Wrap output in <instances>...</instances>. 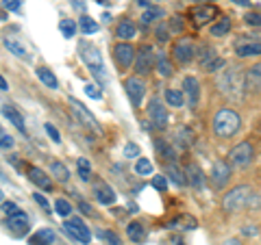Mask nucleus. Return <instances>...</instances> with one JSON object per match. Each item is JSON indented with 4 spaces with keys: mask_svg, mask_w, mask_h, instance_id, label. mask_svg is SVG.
I'll return each mask as SVG.
<instances>
[{
    "mask_svg": "<svg viewBox=\"0 0 261 245\" xmlns=\"http://www.w3.org/2000/svg\"><path fill=\"white\" fill-rule=\"evenodd\" d=\"M218 89L229 100H242L246 91V78L239 67H227L218 76Z\"/></svg>",
    "mask_w": 261,
    "mask_h": 245,
    "instance_id": "1",
    "label": "nucleus"
},
{
    "mask_svg": "<svg viewBox=\"0 0 261 245\" xmlns=\"http://www.w3.org/2000/svg\"><path fill=\"white\" fill-rule=\"evenodd\" d=\"M239 128H242V117H239V113L231 111V109H222V111L215 113V117H213V133L218 134V137L229 139V137H233Z\"/></svg>",
    "mask_w": 261,
    "mask_h": 245,
    "instance_id": "2",
    "label": "nucleus"
},
{
    "mask_svg": "<svg viewBox=\"0 0 261 245\" xmlns=\"http://www.w3.org/2000/svg\"><path fill=\"white\" fill-rule=\"evenodd\" d=\"M78 52H81V59H83L85 66L89 67V72H92L100 83L107 81V72H104L100 50L94 46V44H89V42H81V44H78Z\"/></svg>",
    "mask_w": 261,
    "mask_h": 245,
    "instance_id": "3",
    "label": "nucleus"
},
{
    "mask_svg": "<svg viewBox=\"0 0 261 245\" xmlns=\"http://www.w3.org/2000/svg\"><path fill=\"white\" fill-rule=\"evenodd\" d=\"M253 196V189L248 184H239V187L231 189L227 191V196L222 198V208L227 213H235V211H242V208L248 206V200Z\"/></svg>",
    "mask_w": 261,
    "mask_h": 245,
    "instance_id": "4",
    "label": "nucleus"
},
{
    "mask_svg": "<svg viewBox=\"0 0 261 245\" xmlns=\"http://www.w3.org/2000/svg\"><path fill=\"white\" fill-rule=\"evenodd\" d=\"M255 156V150L250 146L248 141H239L235 148H231L229 152V165L231 167H246V165H250Z\"/></svg>",
    "mask_w": 261,
    "mask_h": 245,
    "instance_id": "5",
    "label": "nucleus"
},
{
    "mask_svg": "<svg viewBox=\"0 0 261 245\" xmlns=\"http://www.w3.org/2000/svg\"><path fill=\"white\" fill-rule=\"evenodd\" d=\"M194 54H196V48H194V42L189 37H181V39L174 42L172 57H174V61H177V63H181V66H187V63L194 59Z\"/></svg>",
    "mask_w": 261,
    "mask_h": 245,
    "instance_id": "6",
    "label": "nucleus"
},
{
    "mask_svg": "<svg viewBox=\"0 0 261 245\" xmlns=\"http://www.w3.org/2000/svg\"><path fill=\"white\" fill-rule=\"evenodd\" d=\"M70 107H72V111H74V115L78 117V122H83L85 126L89 128V131H94V133H103V126L98 124V119L94 117L92 113L85 109V104L83 102H78L77 98H70Z\"/></svg>",
    "mask_w": 261,
    "mask_h": 245,
    "instance_id": "7",
    "label": "nucleus"
},
{
    "mask_svg": "<svg viewBox=\"0 0 261 245\" xmlns=\"http://www.w3.org/2000/svg\"><path fill=\"white\" fill-rule=\"evenodd\" d=\"M235 54L242 59L248 57H259L261 54V39L257 37H242L235 42Z\"/></svg>",
    "mask_w": 261,
    "mask_h": 245,
    "instance_id": "8",
    "label": "nucleus"
},
{
    "mask_svg": "<svg viewBox=\"0 0 261 245\" xmlns=\"http://www.w3.org/2000/svg\"><path fill=\"white\" fill-rule=\"evenodd\" d=\"M148 115H150V122L157 131H165L168 126V113H165V104H161L159 98H153L148 104Z\"/></svg>",
    "mask_w": 261,
    "mask_h": 245,
    "instance_id": "9",
    "label": "nucleus"
},
{
    "mask_svg": "<svg viewBox=\"0 0 261 245\" xmlns=\"http://www.w3.org/2000/svg\"><path fill=\"white\" fill-rule=\"evenodd\" d=\"M135 48L130 46L129 42H120V44H115L113 46V57H115V61H118V66L120 67H130L135 63Z\"/></svg>",
    "mask_w": 261,
    "mask_h": 245,
    "instance_id": "10",
    "label": "nucleus"
},
{
    "mask_svg": "<svg viewBox=\"0 0 261 245\" xmlns=\"http://www.w3.org/2000/svg\"><path fill=\"white\" fill-rule=\"evenodd\" d=\"M63 226H65V230H68V232L72 234L78 243H89V241H92V232H89V228L85 226V222H81L78 217L65 219Z\"/></svg>",
    "mask_w": 261,
    "mask_h": 245,
    "instance_id": "11",
    "label": "nucleus"
},
{
    "mask_svg": "<svg viewBox=\"0 0 261 245\" xmlns=\"http://www.w3.org/2000/svg\"><path fill=\"white\" fill-rule=\"evenodd\" d=\"M127 93L130 98V104L133 107H142L144 102V96H146V83L137 76H130L127 81Z\"/></svg>",
    "mask_w": 261,
    "mask_h": 245,
    "instance_id": "12",
    "label": "nucleus"
},
{
    "mask_svg": "<svg viewBox=\"0 0 261 245\" xmlns=\"http://www.w3.org/2000/svg\"><path fill=\"white\" fill-rule=\"evenodd\" d=\"M198 57H200V66H203L205 72H218L224 66V61L218 57V52L211 46H203V52H198Z\"/></svg>",
    "mask_w": 261,
    "mask_h": 245,
    "instance_id": "13",
    "label": "nucleus"
},
{
    "mask_svg": "<svg viewBox=\"0 0 261 245\" xmlns=\"http://www.w3.org/2000/svg\"><path fill=\"white\" fill-rule=\"evenodd\" d=\"M153 57H155V52L150 46H142L139 52L135 54V72H137L139 76H144V74H148L150 69H153V63H155Z\"/></svg>",
    "mask_w": 261,
    "mask_h": 245,
    "instance_id": "14",
    "label": "nucleus"
},
{
    "mask_svg": "<svg viewBox=\"0 0 261 245\" xmlns=\"http://www.w3.org/2000/svg\"><path fill=\"white\" fill-rule=\"evenodd\" d=\"M183 93L187 98V104L192 109L198 107V100H200V85L196 81V76H185L183 78Z\"/></svg>",
    "mask_w": 261,
    "mask_h": 245,
    "instance_id": "15",
    "label": "nucleus"
},
{
    "mask_svg": "<svg viewBox=\"0 0 261 245\" xmlns=\"http://www.w3.org/2000/svg\"><path fill=\"white\" fill-rule=\"evenodd\" d=\"M231 165L229 163H224V161H215L213 163V169H211V178H213V184L218 189H222V187H227V182L231 180Z\"/></svg>",
    "mask_w": 261,
    "mask_h": 245,
    "instance_id": "16",
    "label": "nucleus"
},
{
    "mask_svg": "<svg viewBox=\"0 0 261 245\" xmlns=\"http://www.w3.org/2000/svg\"><path fill=\"white\" fill-rule=\"evenodd\" d=\"M7 226L9 230H11L16 237H22V234H26L28 232V217H26V213H22V211H18V213H13V215H9V222H7Z\"/></svg>",
    "mask_w": 261,
    "mask_h": 245,
    "instance_id": "17",
    "label": "nucleus"
},
{
    "mask_svg": "<svg viewBox=\"0 0 261 245\" xmlns=\"http://www.w3.org/2000/svg\"><path fill=\"white\" fill-rule=\"evenodd\" d=\"M26 176L31 182H35L39 189H44V191H52V180H50L48 174H44L39 167H33V165H28L26 167Z\"/></svg>",
    "mask_w": 261,
    "mask_h": 245,
    "instance_id": "18",
    "label": "nucleus"
},
{
    "mask_svg": "<svg viewBox=\"0 0 261 245\" xmlns=\"http://www.w3.org/2000/svg\"><path fill=\"white\" fill-rule=\"evenodd\" d=\"M192 18L198 26H203V24L211 22L213 18H218V7H213V4H200V7H196L192 11Z\"/></svg>",
    "mask_w": 261,
    "mask_h": 245,
    "instance_id": "19",
    "label": "nucleus"
},
{
    "mask_svg": "<svg viewBox=\"0 0 261 245\" xmlns=\"http://www.w3.org/2000/svg\"><path fill=\"white\" fill-rule=\"evenodd\" d=\"M185 178H187L189 187L196 189V191H200V189L205 187V174L196 163H189L187 167H185Z\"/></svg>",
    "mask_w": 261,
    "mask_h": 245,
    "instance_id": "20",
    "label": "nucleus"
},
{
    "mask_svg": "<svg viewBox=\"0 0 261 245\" xmlns=\"http://www.w3.org/2000/svg\"><path fill=\"white\" fill-rule=\"evenodd\" d=\"M2 115L18 128L20 133L26 134V124H24V117H22V113H20L16 107H11V104H2Z\"/></svg>",
    "mask_w": 261,
    "mask_h": 245,
    "instance_id": "21",
    "label": "nucleus"
},
{
    "mask_svg": "<svg viewBox=\"0 0 261 245\" xmlns=\"http://www.w3.org/2000/svg\"><path fill=\"white\" fill-rule=\"evenodd\" d=\"M244 78H246V87H248V89L261 91V63H255L253 67L246 69Z\"/></svg>",
    "mask_w": 261,
    "mask_h": 245,
    "instance_id": "22",
    "label": "nucleus"
},
{
    "mask_svg": "<svg viewBox=\"0 0 261 245\" xmlns=\"http://www.w3.org/2000/svg\"><path fill=\"white\" fill-rule=\"evenodd\" d=\"M135 24L130 22V20H120L118 26H115V37L122 39V42H130V39L135 37Z\"/></svg>",
    "mask_w": 261,
    "mask_h": 245,
    "instance_id": "23",
    "label": "nucleus"
},
{
    "mask_svg": "<svg viewBox=\"0 0 261 245\" xmlns=\"http://www.w3.org/2000/svg\"><path fill=\"white\" fill-rule=\"evenodd\" d=\"M2 44H4V48H7L11 54H16L18 59H26V61H28V59H31V54H28V50L24 48L22 44L18 42V39H13V37H4V39H2Z\"/></svg>",
    "mask_w": 261,
    "mask_h": 245,
    "instance_id": "24",
    "label": "nucleus"
},
{
    "mask_svg": "<svg viewBox=\"0 0 261 245\" xmlns=\"http://www.w3.org/2000/svg\"><path fill=\"white\" fill-rule=\"evenodd\" d=\"M155 67H157L159 76H163V78H170V76L174 74L172 61L165 57V52H159V54H157V59H155Z\"/></svg>",
    "mask_w": 261,
    "mask_h": 245,
    "instance_id": "25",
    "label": "nucleus"
},
{
    "mask_svg": "<svg viewBox=\"0 0 261 245\" xmlns=\"http://www.w3.org/2000/svg\"><path fill=\"white\" fill-rule=\"evenodd\" d=\"M127 234H129V239L133 243H144V241H146V228H144L139 222H130L127 226Z\"/></svg>",
    "mask_w": 261,
    "mask_h": 245,
    "instance_id": "26",
    "label": "nucleus"
},
{
    "mask_svg": "<svg viewBox=\"0 0 261 245\" xmlns=\"http://www.w3.org/2000/svg\"><path fill=\"white\" fill-rule=\"evenodd\" d=\"M35 74H37V78L44 83V87H48V89H57L59 87V81H57V76L52 74V69L42 66V67L35 69Z\"/></svg>",
    "mask_w": 261,
    "mask_h": 245,
    "instance_id": "27",
    "label": "nucleus"
},
{
    "mask_svg": "<svg viewBox=\"0 0 261 245\" xmlns=\"http://www.w3.org/2000/svg\"><path fill=\"white\" fill-rule=\"evenodd\" d=\"M174 139H177V143H179L181 148H189L194 143L196 137H194V133L189 131L187 126H179L177 133H174Z\"/></svg>",
    "mask_w": 261,
    "mask_h": 245,
    "instance_id": "28",
    "label": "nucleus"
},
{
    "mask_svg": "<svg viewBox=\"0 0 261 245\" xmlns=\"http://www.w3.org/2000/svg\"><path fill=\"white\" fill-rule=\"evenodd\" d=\"M165 174H168V178L172 180L177 187H183V184H187V178H185V172L183 169H179L174 163H168V167H165Z\"/></svg>",
    "mask_w": 261,
    "mask_h": 245,
    "instance_id": "29",
    "label": "nucleus"
},
{
    "mask_svg": "<svg viewBox=\"0 0 261 245\" xmlns=\"http://www.w3.org/2000/svg\"><path fill=\"white\" fill-rule=\"evenodd\" d=\"M54 232L50 228H42L39 232H35V237L31 239V241L35 243V245H52L54 243Z\"/></svg>",
    "mask_w": 261,
    "mask_h": 245,
    "instance_id": "30",
    "label": "nucleus"
},
{
    "mask_svg": "<svg viewBox=\"0 0 261 245\" xmlns=\"http://www.w3.org/2000/svg\"><path fill=\"white\" fill-rule=\"evenodd\" d=\"M78 28H81L83 35H94V33H98V22L92 20L89 16H81V20H78Z\"/></svg>",
    "mask_w": 261,
    "mask_h": 245,
    "instance_id": "31",
    "label": "nucleus"
},
{
    "mask_svg": "<svg viewBox=\"0 0 261 245\" xmlns=\"http://www.w3.org/2000/svg\"><path fill=\"white\" fill-rule=\"evenodd\" d=\"M168 228H187V230H194L196 228V219L189 217V215H181V217L172 219L168 223Z\"/></svg>",
    "mask_w": 261,
    "mask_h": 245,
    "instance_id": "32",
    "label": "nucleus"
},
{
    "mask_svg": "<svg viewBox=\"0 0 261 245\" xmlns=\"http://www.w3.org/2000/svg\"><path fill=\"white\" fill-rule=\"evenodd\" d=\"M165 16V11L161 7H148L146 11L142 13V22L144 24H153V22H157L159 18H163Z\"/></svg>",
    "mask_w": 261,
    "mask_h": 245,
    "instance_id": "33",
    "label": "nucleus"
},
{
    "mask_svg": "<svg viewBox=\"0 0 261 245\" xmlns=\"http://www.w3.org/2000/svg\"><path fill=\"white\" fill-rule=\"evenodd\" d=\"M229 31H231V20L229 18H220L218 22L211 26V35H213V37H224Z\"/></svg>",
    "mask_w": 261,
    "mask_h": 245,
    "instance_id": "34",
    "label": "nucleus"
},
{
    "mask_svg": "<svg viewBox=\"0 0 261 245\" xmlns=\"http://www.w3.org/2000/svg\"><path fill=\"white\" fill-rule=\"evenodd\" d=\"M165 102L170 104V107H183L185 104V96L177 89H165Z\"/></svg>",
    "mask_w": 261,
    "mask_h": 245,
    "instance_id": "35",
    "label": "nucleus"
},
{
    "mask_svg": "<svg viewBox=\"0 0 261 245\" xmlns=\"http://www.w3.org/2000/svg\"><path fill=\"white\" fill-rule=\"evenodd\" d=\"M96 198H98V202H100V204H113V202H115V193H113V189L104 187V184L96 189Z\"/></svg>",
    "mask_w": 261,
    "mask_h": 245,
    "instance_id": "36",
    "label": "nucleus"
},
{
    "mask_svg": "<svg viewBox=\"0 0 261 245\" xmlns=\"http://www.w3.org/2000/svg\"><path fill=\"white\" fill-rule=\"evenodd\" d=\"M50 172L54 174V178H57L59 182H68V180H70V172H68V167H65L63 163H52V165H50Z\"/></svg>",
    "mask_w": 261,
    "mask_h": 245,
    "instance_id": "37",
    "label": "nucleus"
},
{
    "mask_svg": "<svg viewBox=\"0 0 261 245\" xmlns=\"http://www.w3.org/2000/svg\"><path fill=\"white\" fill-rule=\"evenodd\" d=\"M77 169H78V176H81V180H85V182L92 178V165H89L87 158H78V161H77Z\"/></svg>",
    "mask_w": 261,
    "mask_h": 245,
    "instance_id": "38",
    "label": "nucleus"
},
{
    "mask_svg": "<svg viewBox=\"0 0 261 245\" xmlns=\"http://www.w3.org/2000/svg\"><path fill=\"white\" fill-rule=\"evenodd\" d=\"M135 174H137V176H148V174H153V163L144 156L137 158V163H135Z\"/></svg>",
    "mask_w": 261,
    "mask_h": 245,
    "instance_id": "39",
    "label": "nucleus"
},
{
    "mask_svg": "<svg viewBox=\"0 0 261 245\" xmlns=\"http://www.w3.org/2000/svg\"><path fill=\"white\" fill-rule=\"evenodd\" d=\"M54 213H57L59 217H68V215L72 213V204H70L68 200H61V198H59L57 202H54Z\"/></svg>",
    "mask_w": 261,
    "mask_h": 245,
    "instance_id": "40",
    "label": "nucleus"
},
{
    "mask_svg": "<svg viewBox=\"0 0 261 245\" xmlns=\"http://www.w3.org/2000/svg\"><path fill=\"white\" fill-rule=\"evenodd\" d=\"M59 31H61L63 37H74V33H77V24L72 22V20H61L59 22Z\"/></svg>",
    "mask_w": 261,
    "mask_h": 245,
    "instance_id": "41",
    "label": "nucleus"
},
{
    "mask_svg": "<svg viewBox=\"0 0 261 245\" xmlns=\"http://www.w3.org/2000/svg\"><path fill=\"white\" fill-rule=\"evenodd\" d=\"M85 93H87L89 98H94V100H100V98H103V91H100V87H98V85H94V83L85 85Z\"/></svg>",
    "mask_w": 261,
    "mask_h": 245,
    "instance_id": "42",
    "label": "nucleus"
},
{
    "mask_svg": "<svg viewBox=\"0 0 261 245\" xmlns=\"http://www.w3.org/2000/svg\"><path fill=\"white\" fill-rule=\"evenodd\" d=\"M9 148H13V137L4 131H0V150H9Z\"/></svg>",
    "mask_w": 261,
    "mask_h": 245,
    "instance_id": "43",
    "label": "nucleus"
},
{
    "mask_svg": "<svg viewBox=\"0 0 261 245\" xmlns=\"http://www.w3.org/2000/svg\"><path fill=\"white\" fill-rule=\"evenodd\" d=\"M170 26H165V24H159L157 26V39L159 42H170Z\"/></svg>",
    "mask_w": 261,
    "mask_h": 245,
    "instance_id": "44",
    "label": "nucleus"
},
{
    "mask_svg": "<svg viewBox=\"0 0 261 245\" xmlns=\"http://www.w3.org/2000/svg\"><path fill=\"white\" fill-rule=\"evenodd\" d=\"M124 156H127V158L139 156V146H137V143H127V146H124Z\"/></svg>",
    "mask_w": 261,
    "mask_h": 245,
    "instance_id": "45",
    "label": "nucleus"
},
{
    "mask_svg": "<svg viewBox=\"0 0 261 245\" xmlns=\"http://www.w3.org/2000/svg\"><path fill=\"white\" fill-rule=\"evenodd\" d=\"M153 187L159 189V191H165V187H168V176H155L153 178Z\"/></svg>",
    "mask_w": 261,
    "mask_h": 245,
    "instance_id": "46",
    "label": "nucleus"
},
{
    "mask_svg": "<svg viewBox=\"0 0 261 245\" xmlns=\"http://www.w3.org/2000/svg\"><path fill=\"white\" fill-rule=\"evenodd\" d=\"M2 7L7 9V11H20L22 0H2Z\"/></svg>",
    "mask_w": 261,
    "mask_h": 245,
    "instance_id": "47",
    "label": "nucleus"
},
{
    "mask_svg": "<svg viewBox=\"0 0 261 245\" xmlns=\"http://www.w3.org/2000/svg\"><path fill=\"white\" fill-rule=\"evenodd\" d=\"M44 128H46V133H48V137H50V139H52V141H54V143H59V141H61V134H59V131H57V128H54V126H52V124H46V126H44Z\"/></svg>",
    "mask_w": 261,
    "mask_h": 245,
    "instance_id": "48",
    "label": "nucleus"
},
{
    "mask_svg": "<svg viewBox=\"0 0 261 245\" xmlns=\"http://www.w3.org/2000/svg\"><path fill=\"white\" fill-rule=\"evenodd\" d=\"M244 20H246V24H250V26H261V13H248Z\"/></svg>",
    "mask_w": 261,
    "mask_h": 245,
    "instance_id": "49",
    "label": "nucleus"
},
{
    "mask_svg": "<svg viewBox=\"0 0 261 245\" xmlns=\"http://www.w3.org/2000/svg\"><path fill=\"white\" fill-rule=\"evenodd\" d=\"M170 31H174V33H181V31H183V20H181L179 16L170 20Z\"/></svg>",
    "mask_w": 261,
    "mask_h": 245,
    "instance_id": "50",
    "label": "nucleus"
},
{
    "mask_svg": "<svg viewBox=\"0 0 261 245\" xmlns=\"http://www.w3.org/2000/svg\"><path fill=\"white\" fill-rule=\"evenodd\" d=\"M2 211L7 213V215H13V213H18L20 208H18L16 202H2Z\"/></svg>",
    "mask_w": 261,
    "mask_h": 245,
    "instance_id": "51",
    "label": "nucleus"
},
{
    "mask_svg": "<svg viewBox=\"0 0 261 245\" xmlns=\"http://www.w3.org/2000/svg\"><path fill=\"white\" fill-rule=\"evenodd\" d=\"M248 206H253V208H261V193H253L250 196V200H248Z\"/></svg>",
    "mask_w": 261,
    "mask_h": 245,
    "instance_id": "52",
    "label": "nucleus"
},
{
    "mask_svg": "<svg viewBox=\"0 0 261 245\" xmlns=\"http://www.w3.org/2000/svg\"><path fill=\"white\" fill-rule=\"evenodd\" d=\"M33 200H35V202H37V204H39V206H42V208H48V206H50V204H48V200L44 198L42 193H35V196H33Z\"/></svg>",
    "mask_w": 261,
    "mask_h": 245,
    "instance_id": "53",
    "label": "nucleus"
},
{
    "mask_svg": "<svg viewBox=\"0 0 261 245\" xmlns=\"http://www.w3.org/2000/svg\"><path fill=\"white\" fill-rule=\"evenodd\" d=\"M78 208H81V213L83 215H92V206H89L85 200H78Z\"/></svg>",
    "mask_w": 261,
    "mask_h": 245,
    "instance_id": "54",
    "label": "nucleus"
},
{
    "mask_svg": "<svg viewBox=\"0 0 261 245\" xmlns=\"http://www.w3.org/2000/svg\"><path fill=\"white\" fill-rule=\"evenodd\" d=\"M104 237H107V241H109V245H120V239L115 237L113 232H104Z\"/></svg>",
    "mask_w": 261,
    "mask_h": 245,
    "instance_id": "55",
    "label": "nucleus"
},
{
    "mask_svg": "<svg viewBox=\"0 0 261 245\" xmlns=\"http://www.w3.org/2000/svg\"><path fill=\"white\" fill-rule=\"evenodd\" d=\"M231 2L239 4V7H250V0H231Z\"/></svg>",
    "mask_w": 261,
    "mask_h": 245,
    "instance_id": "56",
    "label": "nucleus"
},
{
    "mask_svg": "<svg viewBox=\"0 0 261 245\" xmlns=\"http://www.w3.org/2000/svg\"><path fill=\"white\" fill-rule=\"evenodd\" d=\"M222 245H242V243H239L237 239H227V241H224Z\"/></svg>",
    "mask_w": 261,
    "mask_h": 245,
    "instance_id": "57",
    "label": "nucleus"
},
{
    "mask_svg": "<svg viewBox=\"0 0 261 245\" xmlns=\"http://www.w3.org/2000/svg\"><path fill=\"white\" fill-rule=\"evenodd\" d=\"M0 89H2V91H7V89H9V85H7V81H4V78H2V76H0Z\"/></svg>",
    "mask_w": 261,
    "mask_h": 245,
    "instance_id": "58",
    "label": "nucleus"
},
{
    "mask_svg": "<svg viewBox=\"0 0 261 245\" xmlns=\"http://www.w3.org/2000/svg\"><path fill=\"white\" fill-rule=\"evenodd\" d=\"M244 232H246V234H257V228H246Z\"/></svg>",
    "mask_w": 261,
    "mask_h": 245,
    "instance_id": "59",
    "label": "nucleus"
},
{
    "mask_svg": "<svg viewBox=\"0 0 261 245\" xmlns=\"http://www.w3.org/2000/svg\"><path fill=\"white\" fill-rule=\"evenodd\" d=\"M137 2H139V4H142V7H146V9L150 7V4H148V0H137Z\"/></svg>",
    "mask_w": 261,
    "mask_h": 245,
    "instance_id": "60",
    "label": "nucleus"
},
{
    "mask_svg": "<svg viewBox=\"0 0 261 245\" xmlns=\"http://www.w3.org/2000/svg\"><path fill=\"white\" fill-rule=\"evenodd\" d=\"M174 245H183V243H181V241H174Z\"/></svg>",
    "mask_w": 261,
    "mask_h": 245,
    "instance_id": "61",
    "label": "nucleus"
},
{
    "mask_svg": "<svg viewBox=\"0 0 261 245\" xmlns=\"http://www.w3.org/2000/svg\"><path fill=\"white\" fill-rule=\"evenodd\" d=\"M0 202H2V191H0Z\"/></svg>",
    "mask_w": 261,
    "mask_h": 245,
    "instance_id": "62",
    "label": "nucleus"
},
{
    "mask_svg": "<svg viewBox=\"0 0 261 245\" xmlns=\"http://www.w3.org/2000/svg\"><path fill=\"white\" fill-rule=\"evenodd\" d=\"M192 2H200V0H192Z\"/></svg>",
    "mask_w": 261,
    "mask_h": 245,
    "instance_id": "63",
    "label": "nucleus"
}]
</instances>
